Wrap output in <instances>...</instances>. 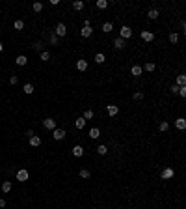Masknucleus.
Instances as JSON below:
<instances>
[{"label":"nucleus","mask_w":186,"mask_h":209,"mask_svg":"<svg viewBox=\"0 0 186 209\" xmlns=\"http://www.w3.org/2000/svg\"><path fill=\"white\" fill-rule=\"evenodd\" d=\"M140 37L141 39H143V41H153V39H155V34H153L151 32V30H141V32H140Z\"/></svg>","instance_id":"f257e3e1"},{"label":"nucleus","mask_w":186,"mask_h":209,"mask_svg":"<svg viewBox=\"0 0 186 209\" xmlns=\"http://www.w3.org/2000/svg\"><path fill=\"white\" fill-rule=\"evenodd\" d=\"M119 34H121V39H130V37H132V30H130V26H121Z\"/></svg>","instance_id":"f03ea898"},{"label":"nucleus","mask_w":186,"mask_h":209,"mask_svg":"<svg viewBox=\"0 0 186 209\" xmlns=\"http://www.w3.org/2000/svg\"><path fill=\"white\" fill-rule=\"evenodd\" d=\"M54 34H56V37H63V35L67 34V28L63 22H60V25H56V30H54Z\"/></svg>","instance_id":"7ed1b4c3"},{"label":"nucleus","mask_w":186,"mask_h":209,"mask_svg":"<svg viewBox=\"0 0 186 209\" xmlns=\"http://www.w3.org/2000/svg\"><path fill=\"white\" fill-rule=\"evenodd\" d=\"M43 127L45 129H56V120L54 118H47V120H43Z\"/></svg>","instance_id":"20e7f679"},{"label":"nucleus","mask_w":186,"mask_h":209,"mask_svg":"<svg viewBox=\"0 0 186 209\" xmlns=\"http://www.w3.org/2000/svg\"><path fill=\"white\" fill-rule=\"evenodd\" d=\"M173 176H175V170H173V168H164V170H162V174H160L162 179H171Z\"/></svg>","instance_id":"39448f33"},{"label":"nucleus","mask_w":186,"mask_h":209,"mask_svg":"<svg viewBox=\"0 0 186 209\" xmlns=\"http://www.w3.org/2000/svg\"><path fill=\"white\" fill-rule=\"evenodd\" d=\"M106 112H108V116H117V112H119V106L117 105H108L106 106Z\"/></svg>","instance_id":"423d86ee"},{"label":"nucleus","mask_w":186,"mask_h":209,"mask_svg":"<svg viewBox=\"0 0 186 209\" xmlns=\"http://www.w3.org/2000/svg\"><path fill=\"white\" fill-rule=\"evenodd\" d=\"M52 136H54V140H63L65 138V131H63V129H54Z\"/></svg>","instance_id":"0eeeda50"},{"label":"nucleus","mask_w":186,"mask_h":209,"mask_svg":"<svg viewBox=\"0 0 186 209\" xmlns=\"http://www.w3.org/2000/svg\"><path fill=\"white\" fill-rule=\"evenodd\" d=\"M91 34H93V28H91V26H82V30H80V35H82V37H91Z\"/></svg>","instance_id":"6e6552de"},{"label":"nucleus","mask_w":186,"mask_h":209,"mask_svg":"<svg viewBox=\"0 0 186 209\" xmlns=\"http://www.w3.org/2000/svg\"><path fill=\"white\" fill-rule=\"evenodd\" d=\"M28 177H30V174H28V170H24V168L17 172V179H19V181H26Z\"/></svg>","instance_id":"1a4fd4ad"},{"label":"nucleus","mask_w":186,"mask_h":209,"mask_svg":"<svg viewBox=\"0 0 186 209\" xmlns=\"http://www.w3.org/2000/svg\"><path fill=\"white\" fill-rule=\"evenodd\" d=\"M130 73H132V77H140V75L143 73V69H141V65H132V67H130Z\"/></svg>","instance_id":"9d476101"},{"label":"nucleus","mask_w":186,"mask_h":209,"mask_svg":"<svg viewBox=\"0 0 186 209\" xmlns=\"http://www.w3.org/2000/svg\"><path fill=\"white\" fill-rule=\"evenodd\" d=\"M175 127L179 129V131H184V129H186V120H184V118H179V120L175 121Z\"/></svg>","instance_id":"9b49d317"},{"label":"nucleus","mask_w":186,"mask_h":209,"mask_svg":"<svg viewBox=\"0 0 186 209\" xmlns=\"http://www.w3.org/2000/svg\"><path fill=\"white\" fill-rule=\"evenodd\" d=\"M76 69L78 71H86L88 69V60H78L76 62Z\"/></svg>","instance_id":"f8f14e48"},{"label":"nucleus","mask_w":186,"mask_h":209,"mask_svg":"<svg viewBox=\"0 0 186 209\" xmlns=\"http://www.w3.org/2000/svg\"><path fill=\"white\" fill-rule=\"evenodd\" d=\"M73 155L74 157H82L84 155V148H82V146H74L73 148Z\"/></svg>","instance_id":"ddd939ff"},{"label":"nucleus","mask_w":186,"mask_h":209,"mask_svg":"<svg viewBox=\"0 0 186 209\" xmlns=\"http://www.w3.org/2000/svg\"><path fill=\"white\" fill-rule=\"evenodd\" d=\"M15 62H17V65H26V64H28V58H26L24 54H21V56L15 58Z\"/></svg>","instance_id":"4468645a"},{"label":"nucleus","mask_w":186,"mask_h":209,"mask_svg":"<svg viewBox=\"0 0 186 209\" xmlns=\"http://www.w3.org/2000/svg\"><path fill=\"white\" fill-rule=\"evenodd\" d=\"M99 136H101V129H99V127H93L91 129V131H89V138H99Z\"/></svg>","instance_id":"2eb2a0df"},{"label":"nucleus","mask_w":186,"mask_h":209,"mask_svg":"<svg viewBox=\"0 0 186 209\" xmlns=\"http://www.w3.org/2000/svg\"><path fill=\"white\" fill-rule=\"evenodd\" d=\"M30 146H32V148H37V146H41V138L34 135V136L30 138Z\"/></svg>","instance_id":"dca6fc26"},{"label":"nucleus","mask_w":186,"mask_h":209,"mask_svg":"<svg viewBox=\"0 0 186 209\" xmlns=\"http://www.w3.org/2000/svg\"><path fill=\"white\" fill-rule=\"evenodd\" d=\"M114 47H116L117 50H121V49H123V47H125V41H123V39H121V37L114 39Z\"/></svg>","instance_id":"f3484780"},{"label":"nucleus","mask_w":186,"mask_h":209,"mask_svg":"<svg viewBox=\"0 0 186 209\" xmlns=\"http://www.w3.org/2000/svg\"><path fill=\"white\" fill-rule=\"evenodd\" d=\"M74 127H76V129H84V127H86V120H84V118H76V121H74Z\"/></svg>","instance_id":"a211bd4d"},{"label":"nucleus","mask_w":186,"mask_h":209,"mask_svg":"<svg viewBox=\"0 0 186 209\" xmlns=\"http://www.w3.org/2000/svg\"><path fill=\"white\" fill-rule=\"evenodd\" d=\"M95 6H97L99 10H106V7H108V0H97Z\"/></svg>","instance_id":"6ab92c4d"},{"label":"nucleus","mask_w":186,"mask_h":209,"mask_svg":"<svg viewBox=\"0 0 186 209\" xmlns=\"http://www.w3.org/2000/svg\"><path fill=\"white\" fill-rule=\"evenodd\" d=\"M112 30H114V25H112V22H104V25H102V32H104V34H110Z\"/></svg>","instance_id":"aec40b11"},{"label":"nucleus","mask_w":186,"mask_h":209,"mask_svg":"<svg viewBox=\"0 0 186 209\" xmlns=\"http://www.w3.org/2000/svg\"><path fill=\"white\" fill-rule=\"evenodd\" d=\"M158 15H160V13H158V10H155V7L147 11V17H149V19H153V21H155V19L158 17Z\"/></svg>","instance_id":"412c9836"},{"label":"nucleus","mask_w":186,"mask_h":209,"mask_svg":"<svg viewBox=\"0 0 186 209\" xmlns=\"http://www.w3.org/2000/svg\"><path fill=\"white\" fill-rule=\"evenodd\" d=\"M177 86H179V88L186 86V77H184V75H179V77H177Z\"/></svg>","instance_id":"4be33fe9"},{"label":"nucleus","mask_w":186,"mask_h":209,"mask_svg":"<svg viewBox=\"0 0 186 209\" xmlns=\"http://www.w3.org/2000/svg\"><path fill=\"white\" fill-rule=\"evenodd\" d=\"M168 129H169V123H168V121H160V125H158V131H160V133H166Z\"/></svg>","instance_id":"5701e85b"},{"label":"nucleus","mask_w":186,"mask_h":209,"mask_svg":"<svg viewBox=\"0 0 186 209\" xmlns=\"http://www.w3.org/2000/svg\"><path fill=\"white\" fill-rule=\"evenodd\" d=\"M97 153H99V155H106V153H108V148H106L104 144L97 146Z\"/></svg>","instance_id":"b1692460"},{"label":"nucleus","mask_w":186,"mask_h":209,"mask_svg":"<svg viewBox=\"0 0 186 209\" xmlns=\"http://www.w3.org/2000/svg\"><path fill=\"white\" fill-rule=\"evenodd\" d=\"M93 116H95V114H93V110H91V108H88V110H84V116H82V118H84V120L88 121V120H91Z\"/></svg>","instance_id":"393cba45"},{"label":"nucleus","mask_w":186,"mask_h":209,"mask_svg":"<svg viewBox=\"0 0 186 209\" xmlns=\"http://www.w3.org/2000/svg\"><path fill=\"white\" fill-rule=\"evenodd\" d=\"M93 60L97 62V64H102V62H104L106 58H104V54H102V52H97V54H95V58H93Z\"/></svg>","instance_id":"a878e982"},{"label":"nucleus","mask_w":186,"mask_h":209,"mask_svg":"<svg viewBox=\"0 0 186 209\" xmlns=\"http://www.w3.org/2000/svg\"><path fill=\"white\" fill-rule=\"evenodd\" d=\"M2 191L4 192H11V181H4L2 183Z\"/></svg>","instance_id":"bb28decb"},{"label":"nucleus","mask_w":186,"mask_h":209,"mask_svg":"<svg viewBox=\"0 0 186 209\" xmlns=\"http://www.w3.org/2000/svg\"><path fill=\"white\" fill-rule=\"evenodd\" d=\"M82 7H84V2H80V0H76V2H73V10H76V11H80Z\"/></svg>","instance_id":"cd10ccee"},{"label":"nucleus","mask_w":186,"mask_h":209,"mask_svg":"<svg viewBox=\"0 0 186 209\" xmlns=\"http://www.w3.org/2000/svg\"><path fill=\"white\" fill-rule=\"evenodd\" d=\"M39 54H41V60L43 62H49L50 60V52H49V50H43V52H39Z\"/></svg>","instance_id":"c85d7f7f"},{"label":"nucleus","mask_w":186,"mask_h":209,"mask_svg":"<svg viewBox=\"0 0 186 209\" xmlns=\"http://www.w3.org/2000/svg\"><path fill=\"white\" fill-rule=\"evenodd\" d=\"M141 69H145L147 73H151V71H155V64H153V62H147V64H145V67H141Z\"/></svg>","instance_id":"c756f323"},{"label":"nucleus","mask_w":186,"mask_h":209,"mask_svg":"<svg viewBox=\"0 0 186 209\" xmlns=\"http://www.w3.org/2000/svg\"><path fill=\"white\" fill-rule=\"evenodd\" d=\"M80 177H84V179H89V177H91V174H89V170L82 168V170H80Z\"/></svg>","instance_id":"7c9ffc66"},{"label":"nucleus","mask_w":186,"mask_h":209,"mask_svg":"<svg viewBox=\"0 0 186 209\" xmlns=\"http://www.w3.org/2000/svg\"><path fill=\"white\" fill-rule=\"evenodd\" d=\"M169 41H171V43H177V41H179V34H177V32H171V34H169Z\"/></svg>","instance_id":"2f4dec72"},{"label":"nucleus","mask_w":186,"mask_h":209,"mask_svg":"<svg viewBox=\"0 0 186 209\" xmlns=\"http://www.w3.org/2000/svg\"><path fill=\"white\" fill-rule=\"evenodd\" d=\"M22 90H24V93H28V95H30V93H34V86H32V84H24V88H22Z\"/></svg>","instance_id":"473e14b6"},{"label":"nucleus","mask_w":186,"mask_h":209,"mask_svg":"<svg viewBox=\"0 0 186 209\" xmlns=\"http://www.w3.org/2000/svg\"><path fill=\"white\" fill-rule=\"evenodd\" d=\"M13 28H15V30H22V28H24V22H22V21H15Z\"/></svg>","instance_id":"72a5a7b5"},{"label":"nucleus","mask_w":186,"mask_h":209,"mask_svg":"<svg viewBox=\"0 0 186 209\" xmlns=\"http://www.w3.org/2000/svg\"><path fill=\"white\" fill-rule=\"evenodd\" d=\"M132 99H134V101H141V99H143V93H141V92H136V93L132 95Z\"/></svg>","instance_id":"f704fd0d"},{"label":"nucleus","mask_w":186,"mask_h":209,"mask_svg":"<svg viewBox=\"0 0 186 209\" xmlns=\"http://www.w3.org/2000/svg\"><path fill=\"white\" fill-rule=\"evenodd\" d=\"M34 49H35V50H39V52H43V43H41V41H37V43L34 45Z\"/></svg>","instance_id":"c9c22d12"},{"label":"nucleus","mask_w":186,"mask_h":209,"mask_svg":"<svg viewBox=\"0 0 186 209\" xmlns=\"http://www.w3.org/2000/svg\"><path fill=\"white\" fill-rule=\"evenodd\" d=\"M41 10H43V4L41 2H35L34 4V11H41Z\"/></svg>","instance_id":"e433bc0d"},{"label":"nucleus","mask_w":186,"mask_h":209,"mask_svg":"<svg viewBox=\"0 0 186 209\" xmlns=\"http://www.w3.org/2000/svg\"><path fill=\"white\" fill-rule=\"evenodd\" d=\"M177 93H179L181 97H186V86H183V88H179V92H177Z\"/></svg>","instance_id":"4c0bfd02"},{"label":"nucleus","mask_w":186,"mask_h":209,"mask_svg":"<svg viewBox=\"0 0 186 209\" xmlns=\"http://www.w3.org/2000/svg\"><path fill=\"white\" fill-rule=\"evenodd\" d=\"M50 43H52V45H58V37H56V34H50Z\"/></svg>","instance_id":"58836bf2"},{"label":"nucleus","mask_w":186,"mask_h":209,"mask_svg":"<svg viewBox=\"0 0 186 209\" xmlns=\"http://www.w3.org/2000/svg\"><path fill=\"white\" fill-rule=\"evenodd\" d=\"M17 80H19V78H17V75H11V78H9V84H11V86H13V84H17Z\"/></svg>","instance_id":"ea45409f"},{"label":"nucleus","mask_w":186,"mask_h":209,"mask_svg":"<svg viewBox=\"0 0 186 209\" xmlns=\"http://www.w3.org/2000/svg\"><path fill=\"white\" fill-rule=\"evenodd\" d=\"M26 136H28V138H32V136H34V131H32V129H28V131H26Z\"/></svg>","instance_id":"a19ab883"},{"label":"nucleus","mask_w":186,"mask_h":209,"mask_svg":"<svg viewBox=\"0 0 186 209\" xmlns=\"http://www.w3.org/2000/svg\"><path fill=\"white\" fill-rule=\"evenodd\" d=\"M0 207H6V200H2V198H0Z\"/></svg>","instance_id":"79ce46f5"},{"label":"nucleus","mask_w":186,"mask_h":209,"mask_svg":"<svg viewBox=\"0 0 186 209\" xmlns=\"http://www.w3.org/2000/svg\"><path fill=\"white\" fill-rule=\"evenodd\" d=\"M4 49V45H2V41H0V50H2Z\"/></svg>","instance_id":"37998d69"}]
</instances>
